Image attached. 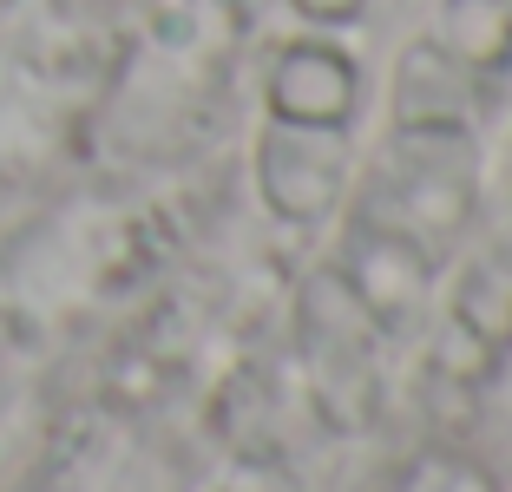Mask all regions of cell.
<instances>
[{
	"instance_id": "1",
	"label": "cell",
	"mask_w": 512,
	"mask_h": 492,
	"mask_svg": "<svg viewBox=\"0 0 512 492\" xmlns=\"http://www.w3.org/2000/svg\"><path fill=\"white\" fill-rule=\"evenodd\" d=\"M355 112V66L329 40H296L270 73V125L256 178L276 217H322L342 191V132Z\"/></svg>"
},
{
	"instance_id": "2",
	"label": "cell",
	"mask_w": 512,
	"mask_h": 492,
	"mask_svg": "<svg viewBox=\"0 0 512 492\" xmlns=\"http://www.w3.org/2000/svg\"><path fill=\"white\" fill-rule=\"evenodd\" d=\"M512 348V204L506 224L467 256L460 283L440 315V374L447 381H486Z\"/></svg>"
},
{
	"instance_id": "3",
	"label": "cell",
	"mask_w": 512,
	"mask_h": 492,
	"mask_svg": "<svg viewBox=\"0 0 512 492\" xmlns=\"http://www.w3.org/2000/svg\"><path fill=\"white\" fill-rule=\"evenodd\" d=\"M309 27H348V20L362 14V0H289Z\"/></svg>"
}]
</instances>
